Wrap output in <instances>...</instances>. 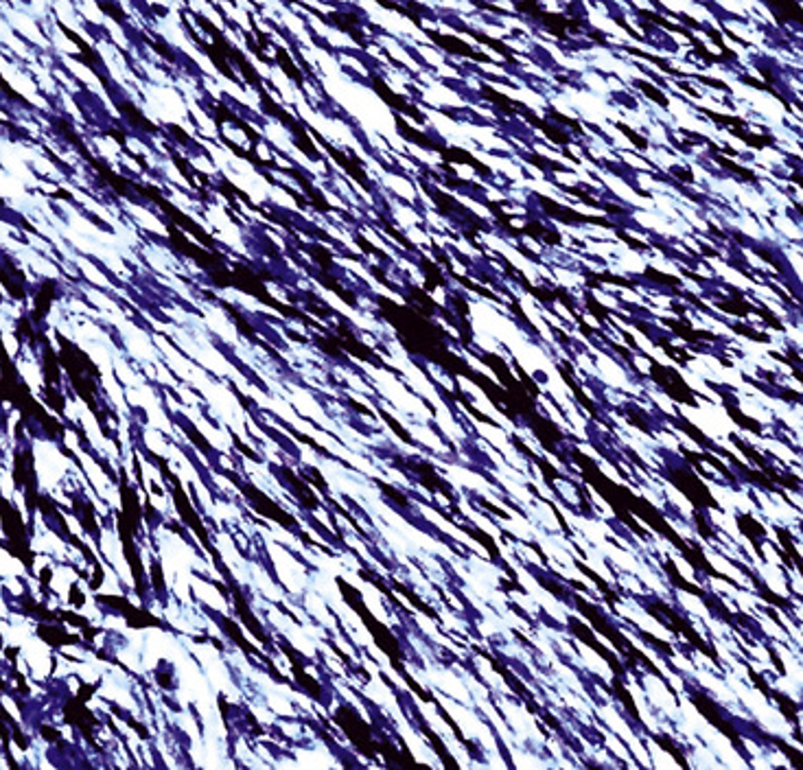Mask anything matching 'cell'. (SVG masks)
<instances>
[{
    "label": "cell",
    "instance_id": "obj_1",
    "mask_svg": "<svg viewBox=\"0 0 803 770\" xmlns=\"http://www.w3.org/2000/svg\"><path fill=\"white\" fill-rule=\"evenodd\" d=\"M383 309V318L392 322L399 330V337L405 344L410 353H420L422 357H429L434 361L447 364V346H445V333L436 324H431L422 313L401 309L399 305L388 300H379Z\"/></svg>",
    "mask_w": 803,
    "mask_h": 770
},
{
    "label": "cell",
    "instance_id": "obj_2",
    "mask_svg": "<svg viewBox=\"0 0 803 770\" xmlns=\"http://www.w3.org/2000/svg\"><path fill=\"white\" fill-rule=\"evenodd\" d=\"M59 344H62V361L68 370V376L72 381L74 392L90 405V410L99 414L97 407V394H99V370L95 368L93 361L84 355L77 346L70 344L66 337L59 335Z\"/></svg>",
    "mask_w": 803,
    "mask_h": 770
},
{
    "label": "cell",
    "instance_id": "obj_3",
    "mask_svg": "<svg viewBox=\"0 0 803 770\" xmlns=\"http://www.w3.org/2000/svg\"><path fill=\"white\" fill-rule=\"evenodd\" d=\"M241 492H244L248 499L252 502V506L256 508L261 512V515H265V517H269V519H274V521H278L280 525H285V527H289V530H296L294 527V519L287 515V512H283L274 502L269 499V497H265L261 490H256L252 484H241Z\"/></svg>",
    "mask_w": 803,
    "mask_h": 770
},
{
    "label": "cell",
    "instance_id": "obj_4",
    "mask_svg": "<svg viewBox=\"0 0 803 770\" xmlns=\"http://www.w3.org/2000/svg\"><path fill=\"white\" fill-rule=\"evenodd\" d=\"M16 481L24 488L26 504L31 506V510L38 508V479L33 471V458L29 453H16Z\"/></svg>",
    "mask_w": 803,
    "mask_h": 770
},
{
    "label": "cell",
    "instance_id": "obj_5",
    "mask_svg": "<svg viewBox=\"0 0 803 770\" xmlns=\"http://www.w3.org/2000/svg\"><path fill=\"white\" fill-rule=\"evenodd\" d=\"M103 602H105V604H110V607H118V609H120V615H125V617H127V624H129V626L145 628V626H158V624H160L158 620H154V617H149L145 611H138V609L129 607V604H127L125 600L105 597Z\"/></svg>",
    "mask_w": 803,
    "mask_h": 770
},
{
    "label": "cell",
    "instance_id": "obj_6",
    "mask_svg": "<svg viewBox=\"0 0 803 770\" xmlns=\"http://www.w3.org/2000/svg\"><path fill=\"white\" fill-rule=\"evenodd\" d=\"M429 38H431L436 44H440L443 49H447L449 53L464 55V57H473V59H479V62H486V57L473 53V49L468 47V44H464L460 38H453V35H438V33H429Z\"/></svg>",
    "mask_w": 803,
    "mask_h": 770
},
{
    "label": "cell",
    "instance_id": "obj_7",
    "mask_svg": "<svg viewBox=\"0 0 803 770\" xmlns=\"http://www.w3.org/2000/svg\"><path fill=\"white\" fill-rule=\"evenodd\" d=\"M331 149V154L335 156V160L342 164V167L351 173L357 182L363 186V189H370V179L366 177V173H363V169H361V162H359V158H355L353 154L348 156V154H342V151H337V149H333V147H328Z\"/></svg>",
    "mask_w": 803,
    "mask_h": 770
},
{
    "label": "cell",
    "instance_id": "obj_8",
    "mask_svg": "<svg viewBox=\"0 0 803 770\" xmlns=\"http://www.w3.org/2000/svg\"><path fill=\"white\" fill-rule=\"evenodd\" d=\"M55 291H57V287H55L53 280L44 282L40 287V294L35 298V307H33V320H42L44 315H47L49 307L53 305V300H55Z\"/></svg>",
    "mask_w": 803,
    "mask_h": 770
},
{
    "label": "cell",
    "instance_id": "obj_9",
    "mask_svg": "<svg viewBox=\"0 0 803 770\" xmlns=\"http://www.w3.org/2000/svg\"><path fill=\"white\" fill-rule=\"evenodd\" d=\"M374 90L379 95H381L383 99H385V103L388 105H392V108H397V110H403L405 114H410V116H418V112L412 108L410 103H407L403 97H399L397 93H392V90L383 83V81H379V79H374Z\"/></svg>",
    "mask_w": 803,
    "mask_h": 770
},
{
    "label": "cell",
    "instance_id": "obj_10",
    "mask_svg": "<svg viewBox=\"0 0 803 770\" xmlns=\"http://www.w3.org/2000/svg\"><path fill=\"white\" fill-rule=\"evenodd\" d=\"M202 22H204V20H202ZM204 24H206V26L210 29V31H213V33H215L213 38L217 40V44H219V47H221L223 51H228V42H225V40H223V38H221V35L217 33V29H215L213 24H208V22H204ZM208 55H213V59H215V64H217V66L221 68V72H223V74H228V77H232V72H230V66H225V62H223V59H221V57H217V49H208ZM223 55H228V53H223Z\"/></svg>",
    "mask_w": 803,
    "mask_h": 770
},
{
    "label": "cell",
    "instance_id": "obj_11",
    "mask_svg": "<svg viewBox=\"0 0 803 770\" xmlns=\"http://www.w3.org/2000/svg\"><path fill=\"white\" fill-rule=\"evenodd\" d=\"M639 86H642V90H644V93H646L648 97H653L655 101H659V103L663 105V108H665V105H668V101H665V99L657 93V90H653V86H646V83H639Z\"/></svg>",
    "mask_w": 803,
    "mask_h": 770
},
{
    "label": "cell",
    "instance_id": "obj_12",
    "mask_svg": "<svg viewBox=\"0 0 803 770\" xmlns=\"http://www.w3.org/2000/svg\"><path fill=\"white\" fill-rule=\"evenodd\" d=\"M619 129H622V131L628 136V138H633V143L637 145V147H642V149L646 147V143H644V138H642V136H637V134H635V131H630V129H628V127H624V125H619Z\"/></svg>",
    "mask_w": 803,
    "mask_h": 770
},
{
    "label": "cell",
    "instance_id": "obj_13",
    "mask_svg": "<svg viewBox=\"0 0 803 770\" xmlns=\"http://www.w3.org/2000/svg\"><path fill=\"white\" fill-rule=\"evenodd\" d=\"M488 97H493V99H502V101H506V99H504L502 95H495V93H488ZM506 108H508V112H514V110H517V103H512V101H510V103L506 105Z\"/></svg>",
    "mask_w": 803,
    "mask_h": 770
}]
</instances>
